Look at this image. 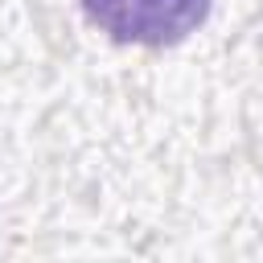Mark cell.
Here are the masks:
<instances>
[{
  "label": "cell",
  "mask_w": 263,
  "mask_h": 263,
  "mask_svg": "<svg viewBox=\"0 0 263 263\" xmlns=\"http://www.w3.org/2000/svg\"><path fill=\"white\" fill-rule=\"evenodd\" d=\"M86 21L123 45H177L210 12V0H82Z\"/></svg>",
  "instance_id": "cell-1"
}]
</instances>
